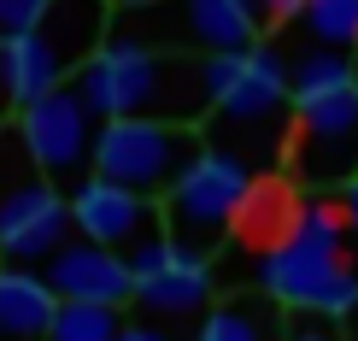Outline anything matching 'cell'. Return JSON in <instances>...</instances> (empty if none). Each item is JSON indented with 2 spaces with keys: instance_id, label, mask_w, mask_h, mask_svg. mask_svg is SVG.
<instances>
[{
  "instance_id": "6da1fadb",
  "label": "cell",
  "mask_w": 358,
  "mask_h": 341,
  "mask_svg": "<svg viewBox=\"0 0 358 341\" xmlns=\"http://www.w3.org/2000/svg\"><path fill=\"white\" fill-rule=\"evenodd\" d=\"M235 71H241V53L194 59V53H165V48H141V41L112 36L88 59L77 88L100 118H159V124L194 130L200 118L217 112Z\"/></svg>"
},
{
  "instance_id": "7a4b0ae2",
  "label": "cell",
  "mask_w": 358,
  "mask_h": 341,
  "mask_svg": "<svg viewBox=\"0 0 358 341\" xmlns=\"http://www.w3.org/2000/svg\"><path fill=\"white\" fill-rule=\"evenodd\" d=\"M347 235L352 230L341 206H300V224L259 265L264 294L306 318H358V265L347 253Z\"/></svg>"
},
{
  "instance_id": "3957f363",
  "label": "cell",
  "mask_w": 358,
  "mask_h": 341,
  "mask_svg": "<svg viewBox=\"0 0 358 341\" xmlns=\"http://www.w3.org/2000/svg\"><path fill=\"white\" fill-rule=\"evenodd\" d=\"M106 41H112V6L106 0H53L36 29L0 41L18 112L36 106V100H48L53 88L77 83L88 71V59L106 48Z\"/></svg>"
},
{
  "instance_id": "277c9868",
  "label": "cell",
  "mask_w": 358,
  "mask_h": 341,
  "mask_svg": "<svg viewBox=\"0 0 358 341\" xmlns=\"http://www.w3.org/2000/svg\"><path fill=\"white\" fill-rule=\"evenodd\" d=\"M71 230V195L48 183L18 124H0V253L12 265H48Z\"/></svg>"
},
{
  "instance_id": "5b68a950",
  "label": "cell",
  "mask_w": 358,
  "mask_h": 341,
  "mask_svg": "<svg viewBox=\"0 0 358 341\" xmlns=\"http://www.w3.org/2000/svg\"><path fill=\"white\" fill-rule=\"evenodd\" d=\"M112 36L141 41V48L165 53H247L252 41H264V24L247 0H153L141 12H112Z\"/></svg>"
},
{
  "instance_id": "8992f818",
  "label": "cell",
  "mask_w": 358,
  "mask_h": 341,
  "mask_svg": "<svg viewBox=\"0 0 358 341\" xmlns=\"http://www.w3.org/2000/svg\"><path fill=\"white\" fill-rule=\"evenodd\" d=\"M206 141L188 124H159V118H106L94 147V176L129 188V195L165 200L176 183L194 171Z\"/></svg>"
},
{
  "instance_id": "52a82bcc",
  "label": "cell",
  "mask_w": 358,
  "mask_h": 341,
  "mask_svg": "<svg viewBox=\"0 0 358 341\" xmlns=\"http://www.w3.org/2000/svg\"><path fill=\"white\" fill-rule=\"evenodd\" d=\"M252 188H259V183H252V165H247L241 153H229V147H206V153L194 159V171L171 188L165 200H159V212H165V235H171L176 247H188V253L217 247L223 230L247 212Z\"/></svg>"
},
{
  "instance_id": "ba28073f",
  "label": "cell",
  "mask_w": 358,
  "mask_h": 341,
  "mask_svg": "<svg viewBox=\"0 0 358 341\" xmlns=\"http://www.w3.org/2000/svg\"><path fill=\"white\" fill-rule=\"evenodd\" d=\"M18 136L24 147L36 153V165L48 171V183L53 188H83L88 176H94V147H100V118L94 106H88V95L77 83H65V88H53L48 100H36V106H24L18 118Z\"/></svg>"
},
{
  "instance_id": "9c48e42d",
  "label": "cell",
  "mask_w": 358,
  "mask_h": 341,
  "mask_svg": "<svg viewBox=\"0 0 358 341\" xmlns=\"http://www.w3.org/2000/svg\"><path fill=\"white\" fill-rule=\"evenodd\" d=\"M282 106H294V71H288V59H282L271 41H252V48L241 53V71H235L229 95L217 100L212 118L223 130H235L241 141H259L264 153H271Z\"/></svg>"
},
{
  "instance_id": "30bf717a",
  "label": "cell",
  "mask_w": 358,
  "mask_h": 341,
  "mask_svg": "<svg viewBox=\"0 0 358 341\" xmlns=\"http://www.w3.org/2000/svg\"><path fill=\"white\" fill-rule=\"evenodd\" d=\"M294 165L306 171V183H341L358 176V95L311 100L294 106Z\"/></svg>"
},
{
  "instance_id": "8fae6325",
  "label": "cell",
  "mask_w": 358,
  "mask_h": 341,
  "mask_svg": "<svg viewBox=\"0 0 358 341\" xmlns=\"http://www.w3.org/2000/svg\"><path fill=\"white\" fill-rule=\"evenodd\" d=\"M159 206L147 195H129V188L106 183V176H88L83 188H71V224H77L83 242L112 247V253H129L147 235H159Z\"/></svg>"
},
{
  "instance_id": "7c38bea8",
  "label": "cell",
  "mask_w": 358,
  "mask_h": 341,
  "mask_svg": "<svg viewBox=\"0 0 358 341\" xmlns=\"http://www.w3.org/2000/svg\"><path fill=\"white\" fill-rule=\"evenodd\" d=\"M41 277L53 283L59 300H88V306H129L136 300V271L124 265V253L94 247V242H83V235L59 247Z\"/></svg>"
},
{
  "instance_id": "4fadbf2b",
  "label": "cell",
  "mask_w": 358,
  "mask_h": 341,
  "mask_svg": "<svg viewBox=\"0 0 358 341\" xmlns=\"http://www.w3.org/2000/svg\"><path fill=\"white\" fill-rule=\"evenodd\" d=\"M59 294L41 271L0 265V341H48L59 318Z\"/></svg>"
},
{
  "instance_id": "5bb4252c",
  "label": "cell",
  "mask_w": 358,
  "mask_h": 341,
  "mask_svg": "<svg viewBox=\"0 0 358 341\" xmlns=\"http://www.w3.org/2000/svg\"><path fill=\"white\" fill-rule=\"evenodd\" d=\"M212 300V265H206V253H188V247H176L165 271L141 277L136 283V312H153V318H188L200 312V306Z\"/></svg>"
},
{
  "instance_id": "9a60e30c",
  "label": "cell",
  "mask_w": 358,
  "mask_h": 341,
  "mask_svg": "<svg viewBox=\"0 0 358 341\" xmlns=\"http://www.w3.org/2000/svg\"><path fill=\"white\" fill-rule=\"evenodd\" d=\"M294 71V106L311 100H335L352 88V53H329V48H306L300 59H288Z\"/></svg>"
},
{
  "instance_id": "2e32d148",
  "label": "cell",
  "mask_w": 358,
  "mask_h": 341,
  "mask_svg": "<svg viewBox=\"0 0 358 341\" xmlns=\"http://www.w3.org/2000/svg\"><path fill=\"white\" fill-rule=\"evenodd\" d=\"M194 341H282V330L271 323V312L252 300H223L217 312L200 318V335Z\"/></svg>"
},
{
  "instance_id": "e0dca14e",
  "label": "cell",
  "mask_w": 358,
  "mask_h": 341,
  "mask_svg": "<svg viewBox=\"0 0 358 341\" xmlns=\"http://www.w3.org/2000/svg\"><path fill=\"white\" fill-rule=\"evenodd\" d=\"M300 24H306V36H311V48L358 53V0H311Z\"/></svg>"
},
{
  "instance_id": "ac0fdd59",
  "label": "cell",
  "mask_w": 358,
  "mask_h": 341,
  "mask_svg": "<svg viewBox=\"0 0 358 341\" xmlns=\"http://www.w3.org/2000/svg\"><path fill=\"white\" fill-rule=\"evenodd\" d=\"M124 335V318L117 306H88V300H65L53 318V335L48 341H117Z\"/></svg>"
},
{
  "instance_id": "d6986e66",
  "label": "cell",
  "mask_w": 358,
  "mask_h": 341,
  "mask_svg": "<svg viewBox=\"0 0 358 341\" xmlns=\"http://www.w3.org/2000/svg\"><path fill=\"white\" fill-rule=\"evenodd\" d=\"M48 6H53V0H0V41H12V36H24V29H36Z\"/></svg>"
},
{
  "instance_id": "ffe728a7",
  "label": "cell",
  "mask_w": 358,
  "mask_h": 341,
  "mask_svg": "<svg viewBox=\"0 0 358 341\" xmlns=\"http://www.w3.org/2000/svg\"><path fill=\"white\" fill-rule=\"evenodd\" d=\"M247 6L259 12V24H264V29H282V24L306 18V6H311V0H247Z\"/></svg>"
},
{
  "instance_id": "44dd1931",
  "label": "cell",
  "mask_w": 358,
  "mask_h": 341,
  "mask_svg": "<svg viewBox=\"0 0 358 341\" xmlns=\"http://www.w3.org/2000/svg\"><path fill=\"white\" fill-rule=\"evenodd\" d=\"M282 341H341L329 323H288V330H282Z\"/></svg>"
},
{
  "instance_id": "7402d4cb",
  "label": "cell",
  "mask_w": 358,
  "mask_h": 341,
  "mask_svg": "<svg viewBox=\"0 0 358 341\" xmlns=\"http://www.w3.org/2000/svg\"><path fill=\"white\" fill-rule=\"evenodd\" d=\"M18 118V100H12V77H6V53H0V124Z\"/></svg>"
},
{
  "instance_id": "603a6c76",
  "label": "cell",
  "mask_w": 358,
  "mask_h": 341,
  "mask_svg": "<svg viewBox=\"0 0 358 341\" xmlns=\"http://www.w3.org/2000/svg\"><path fill=\"white\" fill-rule=\"evenodd\" d=\"M341 212H347V230H352V242H358V176L341 188Z\"/></svg>"
},
{
  "instance_id": "cb8c5ba5",
  "label": "cell",
  "mask_w": 358,
  "mask_h": 341,
  "mask_svg": "<svg viewBox=\"0 0 358 341\" xmlns=\"http://www.w3.org/2000/svg\"><path fill=\"white\" fill-rule=\"evenodd\" d=\"M117 341H171L165 330H147V323H124V335Z\"/></svg>"
},
{
  "instance_id": "d4e9b609",
  "label": "cell",
  "mask_w": 358,
  "mask_h": 341,
  "mask_svg": "<svg viewBox=\"0 0 358 341\" xmlns=\"http://www.w3.org/2000/svg\"><path fill=\"white\" fill-rule=\"evenodd\" d=\"M112 12H141V6H153V0H106Z\"/></svg>"
},
{
  "instance_id": "484cf974",
  "label": "cell",
  "mask_w": 358,
  "mask_h": 341,
  "mask_svg": "<svg viewBox=\"0 0 358 341\" xmlns=\"http://www.w3.org/2000/svg\"><path fill=\"white\" fill-rule=\"evenodd\" d=\"M352 95H358V53H352Z\"/></svg>"
},
{
  "instance_id": "4316f807",
  "label": "cell",
  "mask_w": 358,
  "mask_h": 341,
  "mask_svg": "<svg viewBox=\"0 0 358 341\" xmlns=\"http://www.w3.org/2000/svg\"><path fill=\"white\" fill-rule=\"evenodd\" d=\"M352 341H358V318H352Z\"/></svg>"
}]
</instances>
